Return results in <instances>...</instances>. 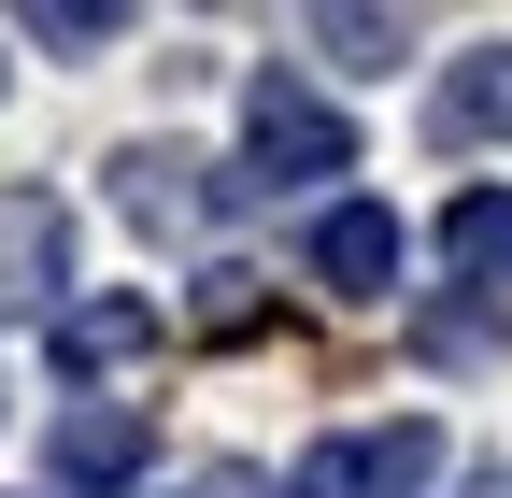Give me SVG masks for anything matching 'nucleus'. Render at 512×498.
Here are the masks:
<instances>
[{
	"label": "nucleus",
	"mask_w": 512,
	"mask_h": 498,
	"mask_svg": "<svg viewBox=\"0 0 512 498\" xmlns=\"http://www.w3.org/2000/svg\"><path fill=\"white\" fill-rule=\"evenodd\" d=\"M128 470H143V413H128V399L57 413V484H128Z\"/></svg>",
	"instance_id": "nucleus-9"
},
{
	"label": "nucleus",
	"mask_w": 512,
	"mask_h": 498,
	"mask_svg": "<svg viewBox=\"0 0 512 498\" xmlns=\"http://www.w3.org/2000/svg\"><path fill=\"white\" fill-rule=\"evenodd\" d=\"M441 484V427L427 413H399V427H328L299 470H285V498H427Z\"/></svg>",
	"instance_id": "nucleus-2"
},
{
	"label": "nucleus",
	"mask_w": 512,
	"mask_h": 498,
	"mask_svg": "<svg viewBox=\"0 0 512 498\" xmlns=\"http://www.w3.org/2000/svg\"><path fill=\"white\" fill-rule=\"evenodd\" d=\"M328 171H356L342 100H313V72H256L242 86V185H328Z\"/></svg>",
	"instance_id": "nucleus-1"
},
{
	"label": "nucleus",
	"mask_w": 512,
	"mask_h": 498,
	"mask_svg": "<svg viewBox=\"0 0 512 498\" xmlns=\"http://www.w3.org/2000/svg\"><path fill=\"white\" fill-rule=\"evenodd\" d=\"M57 370H128V356H143L157 342V314H143V299H57Z\"/></svg>",
	"instance_id": "nucleus-8"
},
{
	"label": "nucleus",
	"mask_w": 512,
	"mask_h": 498,
	"mask_svg": "<svg viewBox=\"0 0 512 498\" xmlns=\"http://www.w3.org/2000/svg\"><path fill=\"white\" fill-rule=\"evenodd\" d=\"M313 285H328V299H384V285H399V214H384V200H328V214H313Z\"/></svg>",
	"instance_id": "nucleus-5"
},
{
	"label": "nucleus",
	"mask_w": 512,
	"mask_h": 498,
	"mask_svg": "<svg viewBox=\"0 0 512 498\" xmlns=\"http://www.w3.org/2000/svg\"><path fill=\"white\" fill-rule=\"evenodd\" d=\"M313 57H342V72H399V57H413V15H313Z\"/></svg>",
	"instance_id": "nucleus-10"
},
{
	"label": "nucleus",
	"mask_w": 512,
	"mask_h": 498,
	"mask_svg": "<svg viewBox=\"0 0 512 498\" xmlns=\"http://www.w3.org/2000/svg\"><path fill=\"white\" fill-rule=\"evenodd\" d=\"M441 271L456 285H512V185H456L441 200Z\"/></svg>",
	"instance_id": "nucleus-7"
},
{
	"label": "nucleus",
	"mask_w": 512,
	"mask_h": 498,
	"mask_svg": "<svg viewBox=\"0 0 512 498\" xmlns=\"http://www.w3.org/2000/svg\"><path fill=\"white\" fill-rule=\"evenodd\" d=\"M427 143H456V157L470 143H512V43H470L456 72L427 86Z\"/></svg>",
	"instance_id": "nucleus-6"
},
{
	"label": "nucleus",
	"mask_w": 512,
	"mask_h": 498,
	"mask_svg": "<svg viewBox=\"0 0 512 498\" xmlns=\"http://www.w3.org/2000/svg\"><path fill=\"white\" fill-rule=\"evenodd\" d=\"M128 15L114 0H29V43H57V57H86V43H114Z\"/></svg>",
	"instance_id": "nucleus-11"
},
{
	"label": "nucleus",
	"mask_w": 512,
	"mask_h": 498,
	"mask_svg": "<svg viewBox=\"0 0 512 498\" xmlns=\"http://www.w3.org/2000/svg\"><path fill=\"white\" fill-rule=\"evenodd\" d=\"M57 285H72V200L57 185H0V328L15 314L57 328Z\"/></svg>",
	"instance_id": "nucleus-4"
},
{
	"label": "nucleus",
	"mask_w": 512,
	"mask_h": 498,
	"mask_svg": "<svg viewBox=\"0 0 512 498\" xmlns=\"http://www.w3.org/2000/svg\"><path fill=\"white\" fill-rule=\"evenodd\" d=\"M228 200H242V171H200L185 143H128L114 157V214L143 228V242H200Z\"/></svg>",
	"instance_id": "nucleus-3"
}]
</instances>
